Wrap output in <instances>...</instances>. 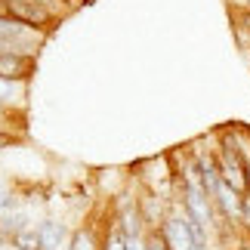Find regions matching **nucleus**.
Masks as SVG:
<instances>
[{"label": "nucleus", "instance_id": "1", "mask_svg": "<svg viewBox=\"0 0 250 250\" xmlns=\"http://www.w3.org/2000/svg\"><path fill=\"white\" fill-rule=\"evenodd\" d=\"M6 19H16L28 28H41V31H53L56 16L46 9L43 0H6Z\"/></svg>", "mask_w": 250, "mask_h": 250}, {"label": "nucleus", "instance_id": "2", "mask_svg": "<svg viewBox=\"0 0 250 250\" xmlns=\"http://www.w3.org/2000/svg\"><path fill=\"white\" fill-rule=\"evenodd\" d=\"M37 71V56L34 53H19V50H6L0 53V81L6 83H22Z\"/></svg>", "mask_w": 250, "mask_h": 250}, {"label": "nucleus", "instance_id": "3", "mask_svg": "<svg viewBox=\"0 0 250 250\" xmlns=\"http://www.w3.org/2000/svg\"><path fill=\"white\" fill-rule=\"evenodd\" d=\"M37 235H41V241H43V250H53V247H59V244H62V238H65V226H62V223H53V219H46V223H41Z\"/></svg>", "mask_w": 250, "mask_h": 250}, {"label": "nucleus", "instance_id": "4", "mask_svg": "<svg viewBox=\"0 0 250 250\" xmlns=\"http://www.w3.org/2000/svg\"><path fill=\"white\" fill-rule=\"evenodd\" d=\"M68 250H102V238L96 235V229L93 226H86V229H78L71 238V247Z\"/></svg>", "mask_w": 250, "mask_h": 250}, {"label": "nucleus", "instance_id": "5", "mask_svg": "<svg viewBox=\"0 0 250 250\" xmlns=\"http://www.w3.org/2000/svg\"><path fill=\"white\" fill-rule=\"evenodd\" d=\"M142 250H173L170 238L164 235V229H146V235H142Z\"/></svg>", "mask_w": 250, "mask_h": 250}, {"label": "nucleus", "instance_id": "6", "mask_svg": "<svg viewBox=\"0 0 250 250\" xmlns=\"http://www.w3.org/2000/svg\"><path fill=\"white\" fill-rule=\"evenodd\" d=\"M13 244H16L19 250H43L41 235H37V232H31V229H25V232L13 235Z\"/></svg>", "mask_w": 250, "mask_h": 250}]
</instances>
